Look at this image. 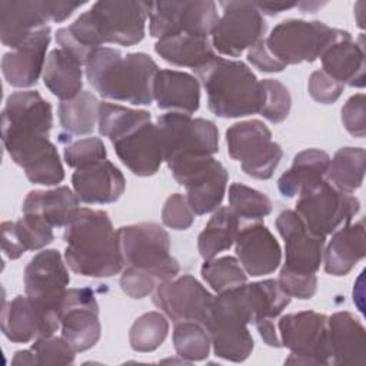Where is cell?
<instances>
[{"instance_id":"ab89813d","label":"cell","mask_w":366,"mask_h":366,"mask_svg":"<svg viewBox=\"0 0 366 366\" xmlns=\"http://www.w3.org/2000/svg\"><path fill=\"white\" fill-rule=\"evenodd\" d=\"M176 353L189 362L204 360L210 352V337L206 327L199 322H177L173 330Z\"/></svg>"},{"instance_id":"4fadbf2b","label":"cell","mask_w":366,"mask_h":366,"mask_svg":"<svg viewBox=\"0 0 366 366\" xmlns=\"http://www.w3.org/2000/svg\"><path fill=\"white\" fill-rule=\"evenodd\" d=\"M217 20L216 3L210 0L153 1L149 4V31L159 40L174 36L210 39Z\"/></svg>"},{"instance_id":"603a6c76","label":"cell","mask_w":366,"mask_h":366,"mask_svg":"<svg viewBox=\"0 0 366 366\" xmlns=\"http://www.w3.org/2000/svg\"><path fill=\"white\" fill-rule=\"evenodd\" d=\"M322 70L336 81L352 87H365L363 36L353 40L346 30H337L335 40L320 54Z\"/></svg>"},{"instance_id":"f35d334b","label":"cell","mask_w":366,"mask_h":366,"mask_svg":"<svg viewBox=\"0 0 366 366\" xmlns=\"http://www.w3.org/2000/svg\"><path fill=\"white\" fill-rule=\"evenodd\" d=\"M74 349L63 339L51 336L39 337L30 349L16 352L13 365H71L74 362Z\"/></svg>"},{"instance_id":"44dd1931","label":"cell","mask_w":366,"mask_h":366,"mask_svg":"<svg viewBox=\"0 0 366 366\" xmlns=\"http://www.w3.org/2000/svg\"><path fill=\"white\" fill-rule=\"evenodd\" d=\"M276 229L285 240L286 257L282 269L297 274H316L326 237L312 234L295 210H283L276 219Z\"/></svg>"},{"instance_id":"2e32d148","label":"cell","mask_w":366,"mask_h":366,"mask_svg":"<svg viewBox=\"0 0 366 366\" xmlns=\"http://www.w3.org/2000/svg\"><path fill=\"white\" fill-rule=\"evenodd\" d=\"M220 6L223 14L212 31L210 41L220 54L237 57L263 39L267 24L253 1H222Z\"/></svg>"},{"instance_id":"e0dca14e","label":"cell","mask_w":366,"mask_h":366,"mask_svg":"<svg viewBox=\"0 0 366 366\" xmlns=\"http://www.w3.org/2000/svg\"><path fill=\"white\" fill-rule=\"evenodd\" d=\"M170 170L173 177L186 187V197L194 214H206L220 206L229 174L224 166L213 156L196 159Z\"/></svg>"},{"instance_id":"ac0fdd59","label":"cell","mask_w":366,"mask_h":366,"mask_svg":"<svg viewBox=\"0 0 366 366\" xmlns=\"http://www.w3.org/2000/svg\"><path fill=\"white\" fill-rule=\"evenodd\" d=\"M149 4L146 1H96L87 14L102 44L133 46L144 37Z\"/></svg>"},{"instance_id":"6da1fadb","label":"cell","mask_w":366,"mask_h":366,"mask_svg":"<svg viewBox=\"0 0 366 366\" xmlns=\"http://www.w3.org/2000/svg\"><path fill=\"white\" fill-rule=\"evenodd\" d=\"M53 126L51 104L36 90L14 92L1 112V139L11 160L31 183L54 186L64 170L49 134Z\"/></svg>"},{"instance_id":"30bf717a","label":"cell","mask_w":366,"mask_h":366,"mask_svg":"<svg viewBox=\"0 0 366 366\" xmlns=\"http://www.w3.org/2000/svg\"><path fill=\"white\" fill-rule=\"evenodd\" d=\"M226 143L229 156L254 179H270L283 157L282 147L272 140V132L260 120L234 123L226 132Z\"/></svg>"},{"instance_id":"bcb514c9","label":"cell","mask_w":366,"mask_h":366,"mask_svg":"<svg viewBox=\"0 0 366 366\" xmlns=\"http://www.w3.org/2000/svg\"><path fill=\"white\" fill-rule=\"evenodd\" d=\"M162 220L164 226L174 230H186L194 220V212L192 210L187 197L182 193L169 196L162 209Z\"/></svg>"},{"instance_id":"4316f807","label":"cell","mask_w":366,"mask_h":366,"mask_svg":"<svg viewBox=\"0 0 366 366\" xmlns=\"http://www.w3.org/2000/svg\"><path fill=\"white\" fill-rule=\"evenodd\" d=\"M153 100L163 110L194 113L200 106V83L186 71L157 70L153 80Z\"/></svg>"},{"instance_id":"d6a6232c","label":"cell","mask_w":366,"mask_h":366,"mask_svg":"<svg viewBox=\"0 0 366 366\" xmlns=\"http://www.w3.org/2000/svg\"><path fill=\"white\" fill-rule=\"evenodd\" d=\"M44 86L61 102L74 99L83 87L81 64L63 49H54L47 56L43 69Z\"/></svg>"},{"instance_id":"9a60e30c","label":"cell","mask_w":366,"mask_h":366,"mask_svg":"<svg viewBox=\"0 0 366 366\" xmlns=\"http://www.w3.org/2000/svg\"><path fill=\"white\" fill-rule=\"evenodd\" d=\"M84 1H0V37L11 50L21 46L49 20L60 23Z\"/></svg>"},{"instance_id":"484cf974","label":"cell","mask_w":366,"mask_h":366,"mask_svg":"<svg viewBox=\"0 0 366 366\" xmlns=\"http://www.w3.org/2000/svg\"><path fill=\"white\" fill-rule=\"evenodd\" d=\"M327 337L332 365H365L366 332L349 312H336L327 317Z\"/></svg>"},{"instance_id":"d6986e66","label":"cell","mask_w":366,"mask_h":366,"mask_svg":"<svg viewBox=\"0 0 366 366\" xmlns=\"http://www.w3.org/2000/svg\"><path fill=\"white\" fill-rule=\"evenodd\" d=\"M214 296L192 274L176 276L160 283L153 292L154 305L174 323L203 322Z\"/></svg>"},{"instance_id":"7c38bea8","label":"cell","mask_w":366,"mask_h":366,"mask_svg":"<svg viewBox=\"0 0 366 366\" xmlns=\"http://www.w3.org/2000/svg\"><path fill=\"white\" fill-rule=\"evenodd\" d=\"M277 329L282 347L290 350L285 363L330 365L326 315L313 310L285 315Z\"/></svg>"},{"instance_id":"7a4b0ae2","label":"cell","mask_w":366,"mask_h":366,"mask_svg":"<svg viewBox=\"0 0 366 366\" xmlns=\"http://www.w3.org/2000/svg\"><path fill=\"white\" fill-rule=\"evenodd\" d=\"M64 227V260L74 273L110 277L122 272L124 262L119 232L106 212L81 207Z\"/></svg>"},{"instance_id":"f5cc1de1","label":"cell","mask_w":366,"mask_h":366,"mask_svg":"<svg viewBox=\"0 0 366 366\" xmlns=\"http://www.w3.org/2000/svg\"><path fill=\"white\" fill-rule=\"evenodd\" d=\"M256 327H257V330H259L260 337L264 340V343H266L267 346H272V347H282L280 337H279V333L276 332L273 319L260 320V322L256 323Z\"/></svg>"},{"instance_id":"7402d4cb","label":"cell","mask_w":366,"mask_h":366,"mask_svg":"<svg viewBox=\"0 0 366 366\" xmlns=\"http://www.w3.org/2000/svg\"><path fill=\"white\" fill-rule=\"evenodd\" d=\"M234 244L242 267L250 276L270 274L282 262L280 244L263 223L242 227L236 234Z\"/></svg>"},{"instance_id":"3957f363","label":"cell","mask_w":366,"mask_h":366,"mask_svg":"<svg viewBox=\"0 0 366 366\" xmlns=\"http://www.w3.org/2000/svg\"><path fill=\"white\" fill-rule=\"evenodd\" d=\"M99 133L107 137L122 163L136 176L154 174L163 159L157 126L146 110L100 102Z\"/></svg>"},{"instance_id":"1f68e13d","label":"cell","mask_w":366,"mask_h":366,"mask_svg":"<svg viewBox=\"0 0 366 366\" xmlns=\"http://www.w3.org/2000/svg\"><path fill=\"white\" fill-rule=\"evenodd\" d=\"M330 157L319 149H306L297 153L290 169L277 180V189L285 197L300 196L320 183L326 176Z\"/></svg>"},{"instance_id":"52a82bcc","label":"cell","mask_w":366,"mask_h":366,"mask_svg":"<svg viewBox=\"0 0 366 366\" xmlns=\"http://www.w3.org/2000/svg\"><path fill=\"white\" fill-rule=\"evenodd\" d=\"M163 159L169 169L182 163L213 156L219 150V132L213 122L192 119L187 113L170 112L156 122Z\"/></svg>"},{"instance_id":"83f0119b","label":"cell","mask_w":366,"mask_h":366,"mask_svg":"<svg viewBox=\"0 0 366 366\" xmlns=\"http://www.w3.org/2000/svg\"><path fill=\"white\" fill-rule=\"evenodd\" d=\"M1 332L10 342L27 343L56 330L27 296H16L1 309Z\"/></svg>"},{"instance_id":"d4e9b609","label":"cell","mask_w":366,"mask_h":366,"mask_svg":"<svg viewBox=\"0 0 366 366\" xmlns=\"http://www.w3.org/2000/svg\"><path fill=\"white\" fill-rule=\"evenodd\" d=\"M71 183L79 200L89 204L113 203L126 189L123 173L107 159L76 169Z\"/></svg>"},{"instance_id":"60d3db41","label":"cell","mask_w":366,"mask_h":366,"mask_svg":"<svg viewBox=\"0 0 366 366\" xmlns=\"http://www.w3.org/2000/svg\"><path fill=\"white\" fill-rule=\"evenodd\" d=\"M169 322L160 312H147L139 316L130 327L129 342L136 352H153L166 339Z\"/></svg>"},{"instance_id":"cb8c5ba5","label":"cell","mask_w":366,"mask_h":366,"mask_svg":"<svg viewBox=\"0 0 366 366\" xmlns=\"http://www.w3.org/2000/svg\"><path fill=\"white\" fill-rule=\"evenodd\" d=\"M50 27L34 31L21 46L6 53L1 59V70L7 83L13 87H30L36 84L46 64V51L50 44Z\"/></svg>"},{"instance_id":"f6af8a7d","label":"cell","mask_w":366,"mask_h":366,"mask_svg":"<svg viewBox=\"0 0 366 366\" xmlns=\"http://www.w3.org/2000/svg\"><path fill=\"white\" fill-rule=\"evenodd\" d=\"M107 152L99 137H86L70 143L64 149V160L70 167L79 169L106 160Z\"/></svg>"},{"instance_id":"ee69618b","label":"cell","mask_w":366,"mask_h":366,"mask_svg":"<svg viewBox=\"0 0 366 366\" xmlns=\"http://www.w3.org/2000/svg\"><path fill=\"white\" fill-rule=\"evenodd\" d=\"M260 84L264 92L260 114L270 123H282L290 113L292 99L287 87L274 79H263Z\"/></svg>"},{"instance_id":"4dcf8cb0","label":"cell","mask_w":366,"mask_h":366,"mask_svg":"<svg viewBox=\"0 0 366 366\" xmlns=\"http://www.w3.org/2000/svg\"><path fill=\"white\" fill-rule=\"evenodd\" d=\"M23 214H34L53 227L67 226L79 212V197L67 186L31 190L23 202Z\"/></svg>"},{"instance_id":"816d5d0a","label":"cell","mask_w":366,"mask_h":366,"mask_svg":"<svg viewBox=\"0 0 366 366\" xmlns=\"http://www.w3.org/2000/svg\"><path fill=\"white\" fill-rule=\"evenodd\" d=\"M247 60L260 71L266 73H274L282 71L286 69L285 64H282L279 60L273 57V54L267 50L264 39H260L257 43H254L249 51H247Z\"/></svg>"},{"instance_id":"b9f144b4","label":"cell","mask_w":366,"mask_h":366,"mask_svg":"<svg viewBox=\"0 0 366 366\" xmlns=\"http://www.w3.org/2000/svg\"><path fill=\"white\" fill-rule=\"evenodd\" d=\"M202 277L216 293L244 285L247 280L244 269L232 256L204 260L202 266Z\"/></svg>"},{"instance_id":"ba28073f","label":"cell","mask_w":366,"mask_h":366,"mask_svg":"<svg viewBox=\"0 0 366 366\" xmlns=\"http://www.w3.org/2000/svg\"><path fill=\"white\" fill-rule=\"evenodd\" d=\"M123 262L127 267L153 274L160 283L176 277L180 266L170 254L169 233L157 223L119 227Z\"/></svg>"},{"instance_id":"e575fe53","label":"cell","mask_w":366,"mask_h":366,"mask_svg":"<svg viewBox=\"0 0 366 366\" xmlns=\"http://www.w3.org/2000/svg\"><path fill=\"white\" fill-rule=\"evenodd\" d=\"M239 232V217L230 207H217L197 239L199 254L213 259L220 252L227 250Z\"/></svg>"},{"instance_id":"836d02e7","label":"cell","mask_w":366,"mask_h":366,"mask_svg":"<svg viewBox=\"0 0 366 366\" xmlns=\"http://www.w3.org/2000/svg\"><path fill=\"white\" fill-rule=\"evenodd\" d=\"M156 53L174 66L200 69L217 54L212 46L210 39L197 36H174L160 39L154 44Z\"/></svg>"},{"instance_id":"f907efd6","label":"cell","mask_w":366,"mask_h":366,"mask_svg":"<svg viewBox=\"0 0 366 366\" xmlns=\"http://www.w3.org/2000/svg\"><path fill=\"white\" fill-rule=\"evenodd\" d=\"M277 283L286 295L302 300L310 299L317 289L316 274H297L283 269H280Z\"/></svg>"},{"instance_id":"8d00e7d4","label":"cell","mask_w":366,"mask_h":366,"mask_svg":"<svg viewBox=\"0 0 366 366\" xmlns=\"http://www.w3.org/2000/svg\"><path fill=\"white\" fill-rule=\"evenodd\" d=\"M100 102L90 92H80L74 99L60 102L59 122L61 129L70 136H81L93 132L99 122Z\"/></svg>"},{"instance_id":"9c48e42d","label":"cell","mask_w":366,"mask_h":366,"mask_svg":"<svg viewBox=\"0 0 366 366\" xmlns=\"http://www.w3.org/2000/svg\"><path fill=\"white\" fill-rule=\"evenodd\" d=\"M70 283L69 272L60 252L46 249L39 252L24 269L26 296L43 313L49 325L60 327V306Z\"/></svg>"},{"instance_id":"7bdbcfd3","label":"cell","mask_w":366,"mask_h":366,"mask_svg":"<svg viewBox=\"0 0 366 366\" xmlns=\"http://www.w3.org/2000/svg\"><path fill=\"white\" fill-rule=\"evenodd\" d=\"M229 204L233 213L244 220L256 222L272 212V202L266 194L242 183L230 184Z\"/></svg>"},{"instance_id":"c3c4849f","label":"cell","mask_w":366,"mask_h":366,"mask_svg":"<svg viewBox=\"0 0 366 366\" xmlns=\"http://www.w3.org/2000/svg\"><path fill=\"white\" fill-rule=\"evenodd\" d=\"M342 123L345 129L355 137L363 139L366 133V99L363 93H357L347 99L342 107Z\"/></svg>"},{"instance_id":"74e56055","label":"cell","mask_w":366,"mask_h":366,"mask_svg":"<svg viewBox=\"0 0 366 366\" xmlns=\"http://www.w3.org/2000/svg\"><path fill=\"white\" fill-rule=\"evenodd\" d=\"M365 149L342 147L329 162L326 172L327 182L342 192L352 193L363 183L365 176Z\"/></svg>"},{"instance_id":"ffe728a7","label":"cell","mask_w":366,"mask_h":366,"mask_svg":"<svg viewBox=\"0 0 366 366\" xmlns=\"http://www.w3.org/2000/svg\"><path fill=\"white\" fill-rule=\"evenodd\" d=\"M61 337L74 349L84 352L93 347L102 333L99 305L92 289H67L60 306Z\"/></svg>"},{"instance_id":"8fae6325","label":"cell","mask_w":366,"mask_h":366,"mask_svg":"<svg viewBox=\"0 0 366 366\" xmlns=\"http://www.w3.org/2000/svg\"><path fill=\"white\" fill-rule=\"evenodd\" d=\"M337 30L317 20L289 19L274 26L264 41L273 57L285 66L312 63L335 40Z\"/></svg>"},{"instance_id":"8992f818","label":"cell","mask_w":366,"mask_h":366,"mask_svg":"<svg viewBox=\"0 0 366 366\" xmlns=\"http://www.w3.org/2000/svg\"><path fill=\"white\" fill-rule=\"evenodd\" d=\"M249 323H252V316L242 285L217 293L203 322L214 355L230 362L246 360L254 346L247 329Z\"/></svg>"},{"instance_id":"db71d44e","label":"cell","mask_w":366,"mask_h":366,"mask_svg":"<svg viewBox=\"0 0 366 366\" xmlns=\"http://www.w3.org/2000/svg\"><path fill=\"white\" fill-rule=\"evenodd\" d=\"M253 3L262 14H267V16H274L297 6L296 1H253Z\"/></svg>"},{"instance_id":"d590c367","label":"cell","mask_w":366,"mask_h":366,"mask_svg":"<svg viewBox=\"0 0 366 366\" xmlns=\"http://www.w3.org/2000/svg\"><path fill=\"white\" fill-rule=\"evenodd\" d=\"M242 289L253 325L260 320L277 317L290 303V296L286 295L277 280L273 279L244 283Z\"/></svg>"},{"instance_id":"7dc6e473","label":"cell","mask_w":366,"mask_h":366,"mask_svg":"<svg viewBox=\"0 0 366 366\" xmlns=\"http://www.w3.org/2000/svg\"><path fill=\"white\" fill-rule=\"evenodd\" d=\"M159 285L160 282L153 274L127 266L120 276V287L132 299L146 297L153 293Z\"/></svg>"},{"instance_id":"681fc988","label":"cell","mask_w":366,"mask_h":366,"mask_svg":"<svg viewBox=\"0 0 366 366\" xmlns=\"http://www.w3.org/2000/svg\"><path fill=\"white\" fill-rule=\"evenodd\" d=\"M343 87L345 86L342 83L332 79L322 69L315 70L310 74L309 83H307L309 94L312 96L313 100H316L317 103H322V104L335 103L340 97Z\"/></svg>"},{"instance_id":"277c9868","label":"cell","mask_w":366,"mask_h":366,"mask_svg":"<svg viewBox=\"0 0 366 366\" xmlns=\"http://www.w3.org/2000/svg\"><path fill=\"white\" fill-rule=\"evenodd\" d=\"M84 66L89 83L102 97L136 106L153 102V80L159 67L149 54L122 56L120 50L102 46L90 53Z\"/></svg>"},{"instance_id":"5b68a950","label":"cell","mask_w":366,"mask_h":366,"mask_svg":"<svg viewBox=\"0 0 366 366\" xmlns=\"http://www.w3.org/2000/svg\"><path fill=\"white\" fill-rule=\"evenodd\" d=\"M194 71L206 90L207 106L217 117L260 113L264 92L260 80L243 61L216 56Z\"/></svg>"},{"instance_id":"f1b7e54d","label":"cell","mask_w":366,"mask_h":366,"mask_svg":"<svg viewBox=\"0 0 366 366\" xmlns=\"http://www.w3.org/2000/svg\"><path fill=\"white\" fill-rule=\"evenodd\" d=\"M365 254V220L346 223L333 232L326 250H323L325 270L333 276H346Z\"/></svg>"},{"instance_id":"f546056e","label":"cell","mask_w":366,"mask_h":366,"mask_svg":"<svg viewBox=\"0 0 366 366\" xmlns=\"http://www.w3.org/2000/svg\"><path fill=\"white\" fill-rule=\"evenodd\" d=\"M54 239L53 226L34 214H23L17 222L1 223V247L14 260L27 250H40Z\"/></svg>"},{"instance_id":"5bb4252c","label":"cell","mask_w":366,"mask_h":366,"mask_svg":"<svg viewBox=\"0 0 366 366\" xmlns=\"http://www.w3.org/2000/svg\"><path fill=\"white\" fill-rule=\"evenodd\" d=\"M359 209L360 202L357 197L339 190L327 180H322L302 193L296 202V213L307 230L320 237H326L340 224L349 223Z\"/></svg>"}]
</instances>
